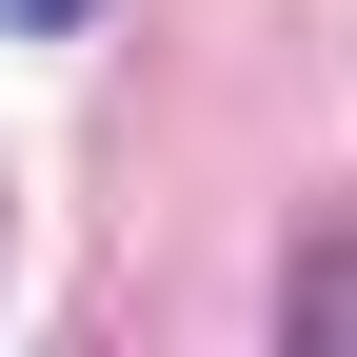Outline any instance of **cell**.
<instances>
[{"mask_svg":"<svg viewBox=\"0 0 357 357\" xmlns=\"http://www.w3.org/2000/svg\"><path fill=\"white\" fill-rule=\"evenodd\" d=\"M0 20H79V0H0Z\"/></svg>","mask_w":357,"mask_h":357,"instance_id":"1","label":"cell"}]
</instances>
